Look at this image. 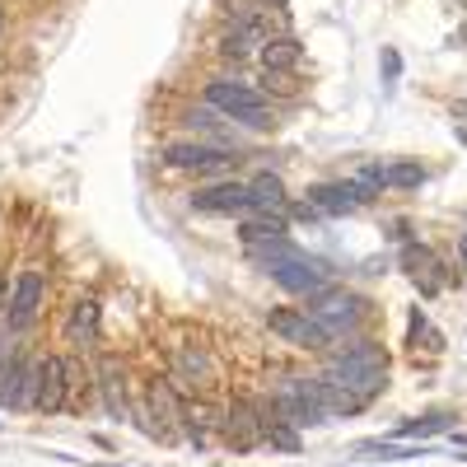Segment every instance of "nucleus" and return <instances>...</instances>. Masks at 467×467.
<instances>
[{"instance_id":"1","label":"nucleus","mask_w":467,"mask_h":467,"mask_svg":"<svg viewBox=\"0 0 467 467\" xmlns=\"http://www.w3.org/2000/svg\"><path fill=\"white\" fill-rule=\"evenodd\" d=\"M323 374H332L346 393H356L365 407L388 388V356H383V346L379 341H369V337H360V341H350V346H332L327 350V369Z\"/></svg>"},{"instance_id":"2","label":"nucleus","mask_w":467,"mask_h":467,"mask_svg":"<svg viewBox=\"0 0 467 467\" xmlns=\"http://www.w3.org/2000/svg\"><path fill=\"white\" fill-rule=\"evenodd\" d=\"M248 257H253V266H262V276H271L285 295H304V299H314V295H323V290H327V266H323V262H314L308 253H299L290 239L266 244V248H253Z\"/></svg>"},{"instance_id":"3","label":"nucleus","mask_w":467,"mask_h":467,"mask_svg":"<svg viewBox=\"0 0 467 467\" xmlns=\"http://www.w3.org/2000/svg\"><path fill=\"white\" fill-rule=\"evenodd\" d=\"M202 103L215 108L229 127H248V131H271L276 117H271V103L248 85V80H229V75H215L202 89Z\"/></svg>"},{"instance_id":"4","label":"nucleus","mask_w":467,"mask_h":467,"mask_svg":"<svg viewBox=\"0 0 467 467\" xmlns=\"http://www.w3.org/2000/svg\"><path fill=\"white\" fill-rule=\"evenodd\" d=\"M131 420L150 440H178L182 435V398L173 393L169 379H150L145 383V407L131 402Z\"/></svg>"},{"instance_id":"5","label":"nucleus","mask_w":467,"mask_h":467,"mask_svg":"<svg viewBox=\"0 0 467 467\" xmlns=\"http://www.w3.org/2000/svg\"><path fill=\"white\" fill-rule=\"evenodd\" d=\"M276 411L295 425V431H304V425H327L332 411L323 402V379H304V374H290L276 383Z\"/></svg>"},{"instance_id":"6","label":"nucleus","mask_w":467,"mask_h":467,"mask_svg":"<svg viewBox=\"0 0 467 467\" xmlns=\"http://www.w3.org/2000/svg\"><path fill=\"white\" fill-rule=\"evenodd\" d=\"M43 304H47V271L43 266H24L15 276V285H10V295H5V308H0L5 318L0 323L19 337V332H28L37 318H43Z\"/></svg>"},{"instance_id":"7","label":"nucleus","mask_w":467,"mask_h":467,"mask_svg":"<svg viewBox=\"0 0 467 467\" xmlns=\"http://www.w3.org/2000/svg\"><path fill=\"white\" fill-rule=\"evenodd\" d=\"M308 314H314L337 341H346L350 332H356L360 323H365V314H369V304L356 295V290H337V285H327L323 295H314L308 299Z\"/></svg>"},{"instance_id":"8","label":"nucleus","mask_w":467,"mask_h":467,"mask_svg":"<svg viewBox=\"0 0 467 467\" xmlns=\"http://www.w3.org/2000/svg\"><path fill=\"white\" fill-rule=\"evenodd\" d=\"M266 327L276 332L281 341H290V346H299V350H327L337 346V337L308 314V308H266Z\"/></svg>"},{"instance_id":"9","label":"nucleus","mask_w":467,"mask_h":467,"mask_svg":"<svg viewBox=\"0 0 467 467\" xmlns=\"http://www.w3.org/2000/svg\"><path fill=\"white\" fill-rule=\"evenodd\" d=\"M192 211H202V215H253L257 202H253V187L239 182V178H220V182H206L192 192Z\"/></svg>"},{"instance_id":"10","label":"nucleus","mask_w":467,"mask_h":467,"mask_svg":"<svg viewBox=\"0 0 467 467\" xmlns=\"http://www.w3.org/2000/svg\"><path fill=\"white\" fill-rule=\"evenodd\" d=\"M160 160L182 173H220L234 164V154H229V145H215V140H169L160 150Z\"/></svg>"},{"instance_id":"11","label":"nucleus","mask_w":467,"mask_h":467,"mask_svg":"<svg viewBox=\"0 0 467 467\" xmlns=\"http://www.w3.org/2000/svg\"><path fill=\"white\" fill-rule=\"evenodd\" d=\"M37 402V360H24L19 350L0 365V407L10 411H33Z\"/></svg>"},{"instance_id":"12","label":"nucleus","mask_w":467,"mask_h":467,"mask_svg":"<svg viewBox=\"0 0 467 467\" xmlns=\"http://www.w3.org/2000/svg\"><path fill=\"white\" fill-rule=\"evenodd\" d=\"M94 388H99V398L108 407L112 420H131V393H127V369L117 356H99L94 365Z\"/></svg>"},{"instance_id":"13","label":"nucleus","mask_w":467,"mask_h":467,"mask_svg":"<svg viewBox=\"0 0 467 467\" xmlns=\"http://www.w3.org/2000/svg\"><path fill=\"white\" fill-rule=\"evenodd\" d=\"M224 440L234 444V449H253V444H262V407L257 402H248V398H234L229 402V411H224Z\"/></svg>"},{"instance_id":"14","label":"nucleus","mask_w":467,"mask_h":467,"mask_svg":"<svg viewBox=\"0 0 467 467\" xmlns=\"http://www.w3.org/2000/svg\"><path fill=\"white\" fill-rule=\"evenodd\" d=\"M66 402H70L66 356H43L37 360V402H33V411H61Z\"/></svg>"},{"instance_id":"15","label":"nucleus","mask_w":467,"mask_h":467,"mask_svg":"<svg viewBox=\"0 0 467 467\" xmlns=\"http://www.w3.org/2000/svg\"><path fill=\"white\" fill-rule=\"evenodd\" d=\"M308 206H314L318 215H350V211L365 206V197L350 178H341V182H314L308 187Z\"/></svg>"},{"instance_id":"16","label":"nucleus","mask_w":467,"mask_h":467,"mask_svg":"<svg viewBox=\"0 0 467 467\" xmlns=\"http://www.w3.org/2000/svg\"><path fill=\"white\" fill-rule=\"evenodd\" d=\"M99 318H103L99 299H75V304H70V318H66V346L75 350V356H85V350L99 341Z\"/></svg>"},{"instance_id":"17","label":"nucleus","mask_w":467,"mask_h":467,"mask_svg":"<svg viewBox=\"0 0 467 467\" xmlns=\"http://www.w3.org/2000/svg\"><path fill=\"white\" fill-rule=\"evenodd\" d=\"M224 425V411H215L206 398H182V435H187V444H206V435L211 431H220Z\"/></svg>"},{"instance_id":"18","label":"nucleus","mask_w":467,"mask_h":467,"mask_svg":"<svg viewBox=\"0 0 467 467\" xmlns=\"http://www.w3.org/2000/svg\"><path fill=\"white\" fill-rule=\"evenodd\" d=\"M285 215H266V211H253V215H244V224H239V244L253 253V248H266V244H281L285 239Z\"/></svg>"},{"instance_id":"19","label":"nucleus","mask_w":467,"mask_h":467,"mask_svg":"<svg viewBox=\"0 0 467 467\" xmlns=\"http://www.w3.org/2000/svg\"><path fill=\"white\" fill-rule=\"evenodd\" d=\"M262 66L271 70V75H285V70H295L299 61H304V47H299V37L295 33H276V37H266L262 43Z\"/></svg>"},{"instance_id":"20","label":"nucleus","mask_w":467,"mask_h":467,"mask_svg":"<svg viewBox=\"0 0 467 467\" xmlns=\"http://www.w3.org/2000/svg\"><path fill=\"white\" fill-rule=\"evenodd\" d=\"M458 416L453 411H435V416H416V420H402L388 440H398V444H416V440H431V435H444L449 425H453Z\"/></svg>"},{"instance_id":"21","label":"nucleus","mask_w":467,"mask_h":467,"mask_svg":"<svg viewBox=\"0 0 467 467\" xmlns=\"http://www.w3.org/2000/svg\"><path fill=\"white\" fill-rule=\"evenodd\" d=\"M248 187H253V202H257V211H266V215H285L290 197H285V182H281L276 173H257Z\"/></svg>"},{"instance_id":"22","label":"nucleus","mask_w":467,"mask_h":467,"mask_svg":"<svg viewBox=\"0 0 467 467\" xmlns=\"http://www.w3.org/2000/svg\"><path fill=\"white\" fill-rule=\"evenodd\" d=\"M178 374L187 383H211V374H215L211 350L206 346H178Z\"/></svg>"},{"instance_id":"23","label":"nucleus","mask_w":467,"mask_h":467,"mask_svg":"<svg viewBox=\"0 0 467 467\" xmlns=\"http://www.w3.org/2000/svg\"><path fill=\"white\" fill-rule=\"evenodd\" d=\"M360 453H379L383 462H407V458H431L425 444H398V440H365Z\"/></svg>"},{"instance_id":"24","label":"nucleus","mask_w":467,"mask_h":467,"mask_svg":"<svg viewBox=\"0 0 467 467\" xmlns=\"http://www.w3.org/2000/svg\"><path fill=\"white\" fill-rule=\"evenodd\" d=\"M407 271L416 276V285H420L425 295H435V290L444 285V281L435 276V271H440V266H435V257L425 253V248H407Z\"/></svg>"},{"instance_id":"25","label":"nucleus","mask_w":467,"mask_h":467,"mask_svg":"<svg viewBox=\"0 0 467 467\" xmlns=\"http://www.w3.org/2000/svg\"><path fill=\"white\" fill-rule=\"evenodd\" d=\"M257 47H262V37H257V33H244V28H229V33L220 37V57H224V61H248Z\"/></svg>"},{"instance_id":"26","label":"nucleus","mask_w":467,"mask_h":467,"mask_svg":"<svg viewBox=\"0 0 467 467\" xmlns=\"http://www.w3.org/2000/svg\"><path fill=\"white\" fill-rule=\"evenodd\" d=\"M383 178H388V187H398V192H416V187L425 182V164H416V160H398V164H388V169H383Z\"/></svg>"},{"instance_id":"27","label":"nucleus","mask_w":467,"mask_h":467,"mask_svg":"<svg viewBox=\"0 0 467 467\" xmlns=\"http://www.w3.org/2000/svg\"><path fill=\"white\" fill-rule=\"evenodd\" d=\"M350 182L360 187V197H365V202H369V197H379V192L388 187V178H383V164H360Z\"/></svg>"},{"instance_id":"28","label":"nucleus","mask_w":467,"mask_h":467,"mask_svg":"<svg viewBox=\"0 0 467 467\" xmlns=\"http://www.w3.org/2000/svg\"><path fill=\"white\" fill-rule=\"evenodd\" d=\"M379 75H383V85H393L398 75H402V57H398L393 47H383V57H379Z\"/></svg>"},{"instance_id":"29","label":"nucleus","mask_w":467,"mask_h":467,"mask_svg":"<svg viewBox=\"0 0 467 467\" xmlns=\"http://www.w3.org/2000/svg\"><path fill=\"white\" fill-rule=\"evenodd\" d=\"M10 337H15V332H10L5 323H0V365H5V360L15 356V346H10Z\"/></svg>"},{"instance_id":"30","label":"nucleus","mask_w":467,"mask_h":467,"mask_svg":"<svg viewBox=\"0 0 467 467\" xmlns=\"http://www.w3.org/2000/svg\"><path fill=\"white\" fill-rule=\"evenodd\" d=\"M458 262L467 266V234H458Z\"/></svg>"},{"instance_id":"31","label":"nucleus","mask_w":467,"mask_h":467,"mask_svg":"<svg viewBox=\"0 0 467 467\" xmlns=\"http://www.w3.org/2000/svg\"><path fill=\"white\" fill-rule=\"evenodd\" d=\"M5 295H10V290H5V276H0V308H5Z\"/></svg>"},{"instance_id":"32","label":"nucleus","mask_w":467,"mask_h":467,"mask_svg":"<svg viewBox=\"0 0 467 467\" xmlns=\"http://www.w3.org/2000/svg\"><path fill=\"white\" fill-rule=\"evenodd\" d=\"M266 5H276V10H285V5H290V0H266Z\"/></svg>"},{"instance_id":"33","label":"nucleus","mask_w":467,"mask_h":467,"mask_svg":"<svg viewBox=\"0 0 467 467\" xmlns=\"http://www.w3.org/2000/svg\"><path fill=\"white\" fill-rule=\"evenodd\" d=\"M94 467H122V462H94Z\"/></svg>"},{"instance_id":"34","label":"nucleus","mask_w":467,"mask_h":467,"mask_svg":"<svg viewBox=\"0 0 467 467\" xmlns=\"http://www.w3.org/2000/svg\"><path fill=\"white\" fill-rule=\"evenodd\" d=\"M0 33H5V10H0Z\"/></svg>"},{"instance_id":"35","label":"nucleus","mask_w":467,"mask_h":467,"mask_svg":"<svg viewBox=\"0 0 467 467\" xmlns=\"http://www.w3.org/2000/svg\"><path fill=\"white\" fill-rule=\"evenodd\" d=\"M462 462H467V453H462Z\"/></svg>"}]
</instances>
